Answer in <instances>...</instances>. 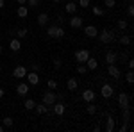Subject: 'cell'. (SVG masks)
<instances>
[{
    "mask_svg": "<svg viewBox=\"0 0 134 132\" xmlns=\"http://www.w3.org/2000/svg\"><path fill=\"white\" fill-rule=\"evenodd\" d=\"M13 118H11V116H5V118H4V120H2V125H4V127H5V129H11V127H13Z\"/></svg>",
    "mask_w": 134,
    "mask_h": 132,
    "instance_id": "30",
    "label": "cell"
},
{
    "mask_svg": "<svg viewBox=\"0 0 134 132\" xmlns=\"http://www.w3.org/2000/svg\"><path fill=\"white\" fill-rule=\"evenodd\" d=\"M84 34H86L88 38H97L98 29H97L95 25H86V27H84Z\"/></svg>",
    "mask_w": 134,
    "mask_h": 132,
    "instance_id": "14",
    "label": "cell"
},
{
    "mask_svg": "<svg viewBox=\"0 0 134 132\" xmlns=\"http://www.w3.org/2000/svg\"><path fill=\"white\" fill-rule=\"evenodd\" d=\"M61 66H63V61L59 59V57H55V59H54V68H57V70H59Z\"/></svg>",
    "mask_w": 134,
    "mask_h": 132,
    "instance_id": "37",
    "label": "cell"
},
{
    "mask_svg": "<svg viewBox=\"0 0 134 132\" xmlns=\"http://www.w3.org/2000/svg\"><path fill=\"white\" fill-rule=\"evenodd\" d=\"M64 9H66L68 14H75V11H77V4H75V2H66Z\"/></svg>",
    "mask_w": 134,
    "mask_h": 132,
    "instance_id": "22",
    "label": "cell"
},
{
    "mask_svg": "<svg viewBox=\"0 0 134 132\" xmlns=\"http://www.w3.org/2000/svg\"><path fill=\"white\" fill-rule=\"evenodd\" d=\"M77 88H79V81H77L75 77H70V79L66 81V89H68V91H75Z\"/></svg>",
    "mask_w": 134,
    "mask_h": 132,
    "instance_id": "17",
    "label": "cell"
},
{
    "mask_svg": "<svg viewBox=\"0 0 134 132\" xmlns=\"http://www.w3.org/2000/svg\"><path fill=\"white\" fill-rule=\"evenodd\" d=\"M2 52H4V47H2V45H0V54H2Z\"/></svg>",
    "mask_w": 134,
    "mask_h": 132,
    "instance_id": "47",
    "label": "cell"
},
{
    "mask_svg": "<svg viewBox=\"0 0 134 132\" xmlns=\"http://www.w3.org/2000/svg\"><path fill=\"white\" fill-rule=\"evenodd\" d=\"M77 73H81V75H86V73H88V68H86L84 62H79V64H77Z\"/></svg>",
    "mask_w": 134,
    "mask_h": 132,
    "instance_id": "32",
    "label": "cell"
},
{
    "mask_svg": "<svg viewBox=\"0 0 134 132\" xmlns=\"http://www.w3.org/2000/svg\"><path fill=\"white\" fill-rule=\"evenodd\" d=\"M16 2H18L20 5H25V4H27V0H16Z\"/></svg>",
    "mask_w": 134,
    "mask_h": 132,
    "instance_id": "42",
    "label": "cell"
},
{
    "mask_svg": "<svg viewBox=\"0 0 134 132\" xmlns=\"http://www.w3.org/2000/svg\"><path fill=\"white\" fill-rule=\"evenodd\" d=\"M84 23V18H81V16H72L70 18V27L72 29H81Z\"/></svg>",
    "mask_w": 134,
    "mask_h": 132,
    "instance_id": "13",
    "label": "cell"
},
{
    "mask_svg": "<svg viewBox=\"0 0 134 132\" xmlns=\"http://www.w3.org/2000/svg\"><path fill=\"white\" fill-rule=\"evenodd\" d=\"M125 81L129 82V84H132V82H134V73H132V70H129L127 73H125Z\"/></svg>",
    "mask_w": 134,
    "mask_h": 132,
    "instance_id": "34",
    "label": "cell"
},
{
    "mask_svg": "<svg viewBox=\"0 0 134 132\" xmlns=\"http://www.w3.org/2000/svg\"><path fill=\"white\" fill-rule=\"evenodd\" d=\"M86 112H88V114H95V112H97V105H95L93 102H88V105H86Z\"/></svg>",
    "mask_w": 134,
    "mask_h": 132,
    "instance_id": "29",
    "label": "cell"
},
{
    "mask_svg": "<svg viewBox=\"0 0 134 132\" xmlns=\"http://www.w3.org/2000/svg\"><path fill=\"white\" fill-rule=\"evenodd\" d=\"M90 2L91 0H79V5L81 7H90Z\"/></svg>",
    "mask_w": 134,
    "mask_h": 132,
    "instance_id": "38",
    "label": "cell"
},
{
    "mask_svg": "<svg viewBox=\"0 0 134 132\" xmlns=\"http://www.w3.org/2000/svg\"><path fill=\"white\" fill-rule=\"evenodd\" d=\"M14 34H16V38H18V39H23V38H27L29 31H27V29H18V31L14 32Z\"/></svg>",
    "mask_w": 134,
    "mask_h": 132,
    "instance_id": "28",
    "label": "cell"
},
{
    "mask_svg": "<svg viewBox=\"0 0 134 132\" xmlns=\"http://www.w3.org/2000/svg\"><path fill=\"white\" fill-rule=\"evenodd\" d=\"M107 73H109V77L114 79V81L122 77V70H120L116 64H107Z\"/></svg>",
    "mask_w": 134,
    "mask_h": 132,
    "instance_id": "6",
    "label": "cell"
},
{
    "mask_svg": "<svg viewBox=\"0 0 134 132\" xmlns=\"http://www.w3.org/2000/svg\"><path fill=\"white\" fill-rule=\"evenodd\" d=\"M16 14H18V18H27V16H29V7H27V5H18Z\"/></svg>",
    "mask_w": 134,
    "mask_h": 132,
    "instance_id": "20",
    "label": "cell"
},
{
    "mask_svg": "<svg viewBox=\"0 0 134 132\" xmlns=\"http://www.w3.org/2000/svg\"><path fill=\"white\" fill-rule=\"evenodd\" d=\"M81 98H82L86 104H88V102H95V98H97V93L93 91V89H84V91L81 93Z\"/></svg>",
    "mask_w": 134,
    "mask_h": 132,
    "instance_id": "10",
    "label": "cell"
},
{
    "mask_svg": "<svg viewBox=\"0 0 134 132\" xmlns=\"http://www.w3.org/2000/svg\"><path fill=\"white\" fill-rule=\"evenodd\" d=\"M0 73H2V66H0Z\"/></svg>",
    "mask_w": 134,
    "mask_h": 132,
    "instance_id": "48",
    "label": "cell"
},
{
    "mask_svg": "<svg viewBox=\"0 0 134 132\" xmlns=\"http://www.w3.org/2000/svg\"><path fill=\"white\" fill-rule=\"evenodd\" d=\"M47 34H48V38H52V39H61V38H64V29L63 27H59V25H50L48 29H47Z\"/></svg>",
    "mask_w": 134,
    "mask_h": 132,
    "instance_id": "1",
    "label": "cell"
},
{
    "mask_svg": "<svg viewBox=\"0 0 134 132\" xmlns=\"http://www.w3.org/2000/svg\"><path fill=\"white\" fill-rule=\"evenodd\" d=\"M104 5L111 9V7H114V5H116V0H104Z\"/></svg>",
    "mask_w": 134,
    "mask_h": 132,
    "instance_id": "35",
    "label": "cell"
},
{
    "mask_svg": "<svg viewBox=\"0 0 134 132\" xmlns=\"http://www.w3.org/2000/svg\"><path fill=\"white\" fill-rule=\"evenodd\" d=\"M97 38H98V41H100V43H104V45H109V43L114 39V32L109 31V29H104V31H98Z\"/></svg>",
    "mask_w": 134,
    "mask_h": 132,
    "instance_id": "3",
    "label": "cell"
},
{
    "mask_svg": "<svg viewBox=\"0 0 134 132\" xmlns=\"http://www.w3.org/2000/svg\"><path fill=\"white\" fill-rule=\"evenodd\" d=\"M122 120H124L125 123H131V107L122 109Z\"/></svg>",
    "mask_w": 134,
    "mask_h": 132,
    "instance_id": "24",
    "label": "cell"
},
{
    "mask_svg": "<svg viewBox=\"0 0 134 132\" xmlns=\"http://www.w3.org/2000/svg\"><path fill=\"white\" fill-rule=\"evenodd\" d=\"M31 71H40V64H38V62H32L31 64Z\"/></svg>",
    "mask_w": 134,
    "mask_h": 132,
    "instance_id": "40",
    "label": "cell"
},
{
    "mask_svg": "<svg viewBox=\"0 0 134 132\" xmlns=\"http://www.w3.org/2000/svg\"><path fill=\"white\" fill-rule=\"evenodd\" d=\"M4 5H5V0H0V9H4Z\"/></svg>",
    "mask_w": 134,
    "mask_h": 132,
    "instance_id": "43",
    "label": "cell"
},
{
    "mask_svg": "<svg viewBox=\"0 0 134 132\" xmlns=\"http://www.w3.org/2000/svg\"><path fill=\"white\" fill-rule=\"evenodd\" d=\"M25 79H27V82H29L31 86H38V84H40V75H38V71H27Z\"/></svg>",
    "mask_w": 134,
    "mask_h": 132,
    "instance_id": "8",
    "label": "cell"
},
{
    "mask_svg": "<svg viewBox=\"0 0 134 132\" xmlns=\"http://www.w3.org/2000/svg\"><path fill=\"white\" fill-rule=\"evenodd\" d=\"M104 129H105L107 132H113L114 130V118L111 116V114L105 116V125H104Z\"/></svg>",
    "mask_w": 134,
    "mask_h": 132,
    "instance_id": "18",
    "label": "cell"
},
{
    "mask_svg": "<svg viewBox=\"0 0 134 132\" xmlns=\"http://www.w3.org/2000/svg\"><path fill=\"white\" fill-rule=\"evenodd\" d=\"M47 86H48V89H52V91H55L59 84H57V81H55V79H48V81H47Z\"/></svg>",
    "mask_w": 134,
    "mask_h": 132,
    "instance_id": "27",
    "label": "cell"
},
{
    "mask_svg": "<svg viewBox=\"0 0 134 132\" xmlns=\"http://www.w3.org/2000/svg\"><path fill=\"white\" fill-rule=\"evenodd\" d=\"M34 109H36L38 114H47V112L50 111V107H47L45 104H36V107H34Z\"/></svg>",
    "mask_w": 134,
    "mask_h": 132,
    "instance_id": "23",
    "label": "cell"
},
{
    "mask_svg": "<svg viewBox=\"0 0 134 132\" xmlns=\"http://www.w3.org/2000/svg\"><path fill=\"white\" fill-rule=\"evenodd\" d=\"M16 95L18 96H27L29 95V82H20L16 86Z\"/></svg>",
    "mask_w": 134,
    "mask_h": 132,
    "instance_id": "12",
    "label": "cell"
},
{
    "mask_svg": "<svg viewBox=\"0 0 134 132\" xmlns=\"http://www.w3.org/2000/svg\"><path fill=\"white\" fill-rule=\"evenodd\" d=\"M25 75H27V68L23 66V64H20V66H16L14 70H13V77L14 79H25Z\"/></svg>",
    "mask_w": 134,
    "mask_h": 132,
    "instance_id": "9",
    "label": "cell"
},
{
    "mask_svg": "<svg viewBox=\"0 0 134 132\" xmlns=\"http://www.w3.org/2000/svg\"><path fill=\"white\" fill-rule=\"evenodd\" d=\"M127 66H129V70H132L134 68V59H129V61H127Z\"/></svg>",
    "mask_w": 134,
    "mask_h": 132,
    "instance_id": "41",
    "label": "cell"
},
{
    "mask_svg": "<svg viewBox=\"0 0 134 132\" xmlns=\"http://www.w3.org/2000/svg\"><path fill=\"white\" fill-rule=\"evenodd\" d=\"M120 45H124V47H129V45H131V36H127V34H122V36H120Z\"/></svg>",
    "mask_w": 134,
    "mask_h": 132,
    "instance_id": "26",
    "label": "cell"
},
{
    "mask_svg": "<svg viewBox=\"0 0 134 132\" xmlns=\"http://www.w3.org/2000/svg\"><path fill=\"white\" fill-rule=\"evenodd\" d=\"M113 95H114L113 86H111V84H102V88H100V96L107 100V98H111Z\"/></svg>",
    "mask_w": 134,
    "mask_h": 132,
    "instance_id": "5",
    "label": "cell"
},
{
    "mask_svg": "<svg viewBox=\"0 0 134 132\" xmlns=\"http://www.w3.org/2000/svg\"><path fill=\"white\" fill-rule=\"evenodd\" d=\"M127 16H129V18H132V16H134V7H132V5L127 7Z\"/></svg>",
    "mask_w": 134,
    "mask_h": 132,
    "instance_id": "39",
    "label": "cell"
},
{
    "mask_svg": "<svg viewBox=\"0 0 134 132\" xmlns=\"http://www.w3.org/2000/svg\"><path fill=\"white\" fill-rule=\"evenodd\" d=\"M84 64H86V68H88V70H97V68H98V61H97L95 57H91V55L88 57V61L84 62Z\"/></svg>",
    "mask_w": 134,
    "mask_h": 132,
    "instance_id": "19",
    "label": "cell"
},
{
    "mask_svg": "<svg viewBox=\"0 0 134 132\" xmlns=\"http://www.w3.org/2000/svg\"><path fill=\"white\" fill-rule=\"evenodd\" d=\"M52 111L55 112L57 116H63V114H64V111H66V104H64L63 100H57L54 105H52Z\"/></svg>",
    "mask_w": 134,
    "mask_h": 132,
    "instance_id": "7",
    "label": "cell"
},
{
    "mask_svg": "<svg viewBox=\"0 0 134 132\" xmlns=\"http://www.w3.org/2000/svg\"><path fill=\"white\" fill-rule=\"evenodd\" d=\"M23 107H25L27 111H32V109L36 107V100H32V98H27V100L23 102Z\"/></svg>",
    "mask_w": 134,
    "mask_h": 132,
    "instance_id": "25",
    "label": "cell"
},
{
    "mask_svg": "<svg viewBox=\"0 0 134 132\" xmlns=\"http://www.w3.org/2000/svg\"><path fill=\"white\" fill-rule=\"evenodd\" d=\"M52 2H55V4H59V2H63V0H52Z\"/></svg>",
    "mask_w": 134,
    "mask_h": 132,
    "instance_id": "46",
    "label": "cell"
},
{
    "mask_svg": "<svg viewBox=\"0 0 134 132\" xmlns=\"http://www.w3.org/2000/svg\"><path fill=\"white\" fill-rule=\"evenodd\" d=\"M41 102L45 104V105H47V107H50V109H52V105L57 102V93L52 91V89L45 91V93H43V96H41Z\"/></svg>",
    "mask_w": 134,
    "mask_h": 132,
    "instance_id": "2",
    "label": "cell"
},
{
    "mask_svg": "<svg viewBox=\"0 0 134 132\" xmlns=\"http://www.w3.org/2000/svg\"><path fill=\"white\" fill-rule=\"evenodd\" d=\"M5 130V127H4V125H0V132H4Z\"/></svg>",
    "mask_w": 134,
    "mask_h": 132,
    "instance_id": "45",
    "label": "cell"
},
{
    "mask_svg": "<svg viewBox=\"0 0 134 132\" xmlns=\"http://www.w3.org/2000/svg\"><path fill=\"white\" fill-rule=\"evenodd\" d=\"M9 48L13 52H18L21 48V39H18V38H14V39H11V43H9Z\"/></svg>",
    "mask_w": 134,
    "mask_h": 132,
    "instance_id": "21",
    "label": "cell"
},
{
    "mask_svg": "<svg viewBox=\"0 0 134 132\" xmlns=\"http://www.w3.org/2000/svg\"><path fill=\"white\" fill-rule=\"evenodd\" d=\"M48 21H50V16H48L47 13H40V14H38V25L47 27V25H48Z\"/></svg>",
    "mask_w": 134,
    "mask_h": 132,
    "instance_id": "16",
    "label": "cell"
},
{
    "mask_svg": "<svg viewBox=\"0 0 134 132\" xmlns=\"http://www.w3.org/2000/svg\"><path fill=\"white\" fill-rule=\"evenodd\" d=\"M116 61H118V54L114 50H109L105 54V62L107 64H116Z\"/></svg>",
    "mask_w": 134,
    "mask_h": 132,
    "instance_id": "15",
    "label": "cell"
},
{
    "mask_svg": "<svg viewBox=\"0 0 134 132\" xmlns=\"http://www.w3.org/2000/svg\"><path fill=\"white\" fill-rule=\"evenodd\" d=\"M127 25H129V23H127V20H124V18H122V20H118V23H116V27H118L120 31H125V29H127Z\"/></svg>",
    "mask_w": 134,
    "mask_h": 132,
    "instance_id": "33",
    "label": "cell"
},
{
    "mask_svg": "<svg viewBox=\"0 0 134 132\" xmlns=\"http://www.w3.org/2000/svg\"><path fill=\"white\" fill-rule=\"evenodd\" d=\"M118 105H120V109H127V107H131V95L129 93L122 91L118 95Z\"/></svg>",
    "mask_w": 134,
    "mask_h": 132,
    "instance_id": "4",
    "label": "cell"
},
{
    "mask_svg": "<svg viewBox=\"0 0 134 132\" xmlns=\"http://www.w3.org/2000/svg\"><path fill=\"white\" fill-rule=\"evenodd\" d=\"M91 13H93V16H102V14H104V9L100 7V5H93Z\"/></svg>",
    "mask_w": 134,
    "mask_h": 132,
    "instance_id": "31",
    "label": "cell"
},
{
    "mask_svg": "<svg viewBox=\"0 0 134 132\" xmlns=\"http://www.w3.org/2000/svg\"><path fill=\"white\" fill-rule=\"evenodd\" d=\"M88 57H90V52L86 50V48H81V50L75 52V61L77 62H86Z\"/></svg>",
    "mask_w": 134,
    "mask_h": 132,
    "instance_id": "11",
    "label": "cell"
},
{
    "mask_svg": "<svg viewBox=\"0 0 134 132\" xmlns=\"http://www.w3.org/2000/svg\"><path fill=\"white\" fill-rule=\"evenodd\" d=\"M4 95H5V91H4V88H0V98H2Z\"/></svg>",
    "mask_w": 134,
    "mask_h": 132,
    "instance_id": "44",
    "label": "cell"
},
{
    "mask_svg": "<svg viewBox=\"0 0 134 132\" xmlns=\"http://www.w3.org/2000/svg\"><path fill=\"white\" fill-rule=\"evenodd\" d=\"M40 0H27V7H38Z\"/></svg>",
    "mask_w": 134,
    "mask_h": 132,
    "instance_id": "36",
    "label": "cell"
}]
</instances>
